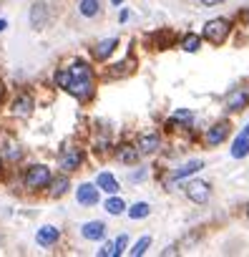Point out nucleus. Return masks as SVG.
<instances>
[{"mask_svg":"<svg viewBox=\"0 0 249 257\" xmlns=\"http://www.w3.org/2000/svg\"><path fill=\"white\" fill-rule=\"evenodd\" d=\"M229 121H219V123H214L211 128H209V132H206V144L209 147H219L226 137H229Z\"/></svg>","mask_w":249,"mask_h":257,"instance_id":"6e6552de","label":"nucleus"},{"mask_svg":"<svg viewBox=\"0 0 249 257\" xmlns=\"http://www.w3.org/2000/svg\"><path fill=\"white\" fill-rule=\"evenodd\" d=\"M26 189H31V192H38V189H46L51 182H53V177H51V169L46 167V164H33L28 172H26Z\"/></svg>","mask_w":249,"mask_h":257,"instance_id":"f03ea898","label":"nucleus"},{"mask_svg":"<svg viewBox=\"0 0 249 257\" xmlns=\"http://www.w3.org/2000/svg\"><path fill=\"white\" fill-rule=\"evenodd\" d=\"M116 46H118V38H106V41H101V43L93 48V56H96L98 61H106V58L116 51Z\"/></svg>","mask_w":249,"mask_h":257,"instance_id":"4468645a","label":"nucleus"},{"mask_svg":"<svg viewBox=\"0 0 249 257\" xmlns=\"http://www.w3.org/2000/svg\"><path fill=\"white\" fill-rule=\"evenodd\" d=\"M46 23H48V6H46V3H36V6L31 8V28L43 31Z\"/></svg>","mask_w":249,"mask_h":257,"instance_id":"1a4fd4ad","label":"nucleus"},{"mask_svg":"<svg viewBox=\"0 0 249 257\" xmlns=\"http://www.w3.org/2000/svg\"><path fill=\"white\" fill-rule=\"evenodd\" d=\"M76 199H78V204H83V207H93V204H98V184H81L78 189H76Z\"/></svg>","mask_w":249,"mask_h":257,"instance_id":"423d86ee","label":"nucleus"},{"mask_svg":"<svg viewBox=\"0 0 249 257\" xmlns=\"http://www.w3.org/2000/svg\"><path fill=\"white\" fill-rule=\"evenodd\" d=\"M71 81H73V73H71V68H61V71H56V83H58L61 88H66V91H68Z\"/></svg>","mask_w":249,"mask_h":257,"instance_id":"5701e85b","label":"nucleus"},{"mask_svg":"<svg viewBox=\"0 0 249 257\" xmlns=\"http://www.w3.org/2000/svg\"><path fill=\"white\" fill-rule=\"evenodd\" d=\"M199 46H201V38H199V36H194V33H189V36L184 38V43H181V48H184L186 53H196V51H199Z\"/></svg>","mask_w":249,"mask_h":257,"instance_id":"4be33fe9","label":"nucleus"},{"mask_svg":"<svg viewBox=\"0 0 249 257\" xmlns=\"http://www.w3.org/2000/svg\"><path fill=\"white\" fill-rule=\"evenodd\" d=\"M6 157H11V159H21V152H16V147H13L11 152H6Z\"/></svg>","mask_w":249,"mask_h":257,"instance_id":"c85d7f7f","label":"nucleus"},{"mask_svg":"<svg viewBox=\"0 0 249 257\" xmlns=\"http://www.w3.org/2000/svg\"><path fill=\"white\" fill-rule=\"evenodd\" d=\"M139 147H131V144H123V147H118V152H116V159L121 162V164H136L139 162Z\"/></svg>","mask_w":249,"mask_h":257,"instance_id":"ddd939ff","label":"nucleus"},{"mask_svg":"<svg viewBox=\"0 0 249 257\" xmlns=\"http://www.w3.org/2000/svg\"><path fill=\"white\" fill-rule=\"evenodd\" d=\"M249 106V91L246 88H236V91H231L229 96H226V108L231 111V113H239V111H244Z\"/></svg>","mask_w":249,"mask_h":257,"instance_id":"0eeeda50","label":"nucleus"},{"mask_svg":"<svg viewBox=\"0 0 249 257\" xmlns=\"http://www.w3.org/2000/svg\"><path fill=\"white\" fill-rule=\"evenodd\" d=\"M71 73H73V81L68 86V93H73L81 101L88 98L93 93V71H91V66L83 63V61H76L71 66Z\"/></svg>","mask_w":249,"mask_h":257,"instance_id":"f257e3e1","label":"nucleus"},{"mask_svg":"<svg viewBox=\"0 0 249 257\" xmlns=\"http://www.w3.org/2000/svg\"><path fill=\"white\" fill-rule=\"evenodd\" d=\"M8 28V21H3V18H0V31H6Z\"/></svg>","mask_w":249,"mask_h":257,"instance_id":"7c9ffc66","label":"nucleus"},{"mask_svg":"<svg viewBox=\"0 0 249 257\" xmlns=\"http://www.w3.org/2000/svg\"><path fill=\"white\" fill-rule=\"evenodd\" d=\"M191 118H194V113H191L189 108H179L169 121H171V123H191Z\"/></svg>","mask_w":249,"mask_h":257,"instance_id":"393cba45","label":"nucleus"},{"mask_svg":"<svg viewBox=\"0 0 249 257\" xmlns=\"http://www.w3.org/2000/svg\"><path fill=\"white\" fill-rule=\"evenodd\" d=\"M149 212H151V207H149L146 202H139V204H134V207L129 209V217H131V219H144V217H149Z\"/></svg>","mask_w":249,"mask_h":257,"instance_id":"412c9836","label":"nucleus"},{"mask_svg":"<svg viewBox=\"0 0 249 257\" xmlns=\"http://www.w3.org/2000/svg\"><path fill=\"white\" fill-rule=\"evenodd\" d=\"M246 219H249V204H246Z\"/></svg>","mask_w":249,"mask_h":257,"instance_id":"72a5a7b5","label":"nucleus"},{"mask_svg":"<svg viewBox=\"0 0 249 257\" xmlns=\"http://www.w3.org/2000/svg\"><path fill=\"white\" fill-rule=\"evenodd\" d=\"M78 13H81L83 18H96V16L101 13V3H98V0H81Z\"/></svg>","mask_w":249,"mask_h":257,"instance_id":"f3484780","label":"nucleus"},{"mask_svg":"<svg viewBox=\"0 0 249 257\" xmlns=\"http://www.w3.org/2000/svg\"><path fill=\"white\" fill-rule=\"evenodd\" d=\"M81 234H83L86 239H103L106 224H103V222H86L83 229H81Z\"/></svg>","mask_w":249,"mask_h":257,"instance_id":"2eb2a0df","label":"nucleus"},{"mask_svg":"<svg viewBox=\"0 0 249 257\" xmlns=\"http://www.w3.org/2000/svg\"><path fill=\"white\" fill-rule=\"evenodd\" d=\"M111 3H113V6H121V3H123V0H111Z\"/></svg>","mask_w":249,"mask_h":257,"instance_id":"2f4dec72","label":"nucleus"},{"mask_svg":"<svg viewBox=\"0 0 249 257\" xmlns=\"http://www.w3.org/2000/svg\"><path fill=\"white\" fill-rule=\"evenodd\" d=\"M68 187H71V182H68L66 174L58 177V179H53V182H51V197H63V194L68 192Z\"/></svg>","mask_w":249,"mask_h":257,"instance_id":"6ab92c4d","label":"nucleus"},{"mask_svg":"<svg viewBox=\"0 0 249 257\" xmlns=\"http://www.w3.org/2000/svg\"><path fill=\"white\" fill-rule=\"evenodd\" d=\"M96 184H98V189H103L106 194H116V192H118V182H116L113 174H108V172H101L98 179H96Z\"/></svg>","mask_w":249,"mask_h":257,"instance_id":"dca6fc26","label":"nucleus"},{"mask_svg":"<svg viewBox=\"0 0 249 257\" xmlns=\"http://www.w3.org/2000/svg\"><path fill=\"white\" fill-rule=\"evenodd\" d=\"M123 209H126L123 199H118V197H111V199H106V212H108V214H121Z\"/></svg>","mask_w":249,"mask_h":257,"instance_id":"b1692460","label":"nucleus"},{"mask_svg":"<svg viewBox=\"0 0 249 257\" xmlns=\"http://www.w3.org/2000/svg\"><path fill=\"white\" fill-rule=\"evenodd\" d=\"M81 164H83V152H81V149L71 147V149H66V152L61 154V169H63L66 174L76 172Z\"/></svg>","mask_w":249,"mask_h":257,"instance_id":"39448f33","label":"nucleus"},{"mask_svg":"<svg viewBox=\"0 0 249 257\" xmlns=\"http://www.w3.org/2000/svg\"><path fill=\"white\" fill-rule=\"evenodd\" d=\"M159 144H161V139H159L156 132H146V134L139 137V152H141V154H154V152H159Z\"/></svg>","mask_w":249,"mask_h":257,"instance_id":"9d476101","label":"nucleus"},{"mask_svg":"<svg viewBox=\"0 0 249 257\" xmlns=\"http://www.w3.org/2000/svg\"><path fill=\"white\" fill-rule=\"evenodd\" d=\"M201 167H204V162H201V159H194V162L184 164L181 169H176V172H174V179H184V177H189V174H196Z\"/></svg>","mask_w":249,"mask_h":257,"instance_id":"a211bd4d","label":"nucleus"},{"mask_svg":"<svg viewBox=\"0 0 249 257\" xmlns=\"http://www.w3.org/2000/svg\"><path fill=\"white\" fill-rule=\"evenodd\" d=\"M246 154H249V126L244 128V132L234 139V144H231V157L234 159H241Z\"/></svg>","mask_w":249,"mask_h":257,"instance_id":"f8f14e48","label":"nucleus"},{"mask_svg":"<svg viewBox=\"0 0 249 257\" xmlns=\"http://www.w3.org/2000/svg\"><path fill=\"white\" fill-rule=\"evenodd\" d=\"M58 237H61V232H58L53 224H46V227H41V229H38L36 242H38L41 247H51V244H56V242H58Z\"/></svg>","mask_w":249,"mask_h":257,"instance_id":"9b49d317","label":"nucleus"},{"mask_svg":"<svg viewBox=\"0 0 249 257\" xmlns=\"http://www.w3.org/2000/svg\"><path fill=\"white\" fill-rule=\"evenodd\" d=\"M149 247H151V237H141V239H139V242L134 244L131 254H134V257H141V254H144V252H146Z\"/></svg>","mask_w":249,"mask_h":257,"instance_id":"a878e982","label":"nucleus"},{"mask_svg":"<svg viewBox=\"0 0 249 257\" xmlns=\"http://www.w3.org/2000/svg\"><path fill=\"white\" fill-rule=\"evenodd\" d=\"M116 257V242H106L101 249H98V257Z\"/></svg>","mask_w":249,"mask_h":257,"instance_id":"bb28decb","label":"nucleus"},{"mask_svg":"<svg viewBox=\"0 0 249 257\" xmlns=\"http://www.w3.org/2000/svg\"><path fill=\"white\" fill-rule=\"evenodd\" d=\"M184 194H186L191 202H196V204H204V202L211 197V187H209V182L194 179V182H189V184L184 187Z\"/></svg>","mask_w":249,"mask_h":257,"instance_id":"20e7f679","label":"nucleus"},{"mask_svg":"<svg viewBox=\"0 0 249 257\" xmlns=\"http://www.w3.org/2000/svg\"><path fill=\"white\" fill-rule=\"evenodd\" d=\"M126 244H129V234H121V237L116 239V257H118V254H123Z\"/></svg>","mask_w":249,"mask_h":257,"instance_id":"cd10ccee","label":"nucleus"},{"mask_svg":"<svg viewBox=\"0 0 249 257\" xmlns=\"http://www.w3.org/2000/svg\"><path fill=\"white\" fill-rule=\"evenodd\" d=\"M13 108H16V113H21V116H28V113L33 111V98H31V96H21V98L13 103Z\"/></svg>","mask_w":249,"mask_h":257,"instance_id":"aec40b11","label":"nucleus"},{"mask_svg":"<svg viewBox=\"0 0 249 257\" xmlns=\"http://www.w3.org/2000/svg\"><path fill=\"white\" fill-rule=\"evenodd\" d=\"M229 21L226 18H214V21H209L206 26H204V38L211 43V46H221L224 41H226V36H229Z\"/></svg>","mask_w":249,"mask_h":257,"instance_id":"7ed1b4c3","label":"nucleus"},{"mask_svg":"<svg viewBox=\"0 0 249 257\" xmlns=\"http://www.w3.org/2000/svg\"><path fill=\"white\" fill-rule=\"evenodd\" d=\"M0 169H3V159H0Z\"/></svg>","mask_w":249,"mask_h":257,"instance_id":"f704fd0d","label":"nucleus"},{"mask_svg":"<svg viewBox=\"0 0 249 257\" xmlns=\"http://www.w3.org/2000/svg\"><path fill=\"white\" fill-rule=\"evenodd\" d=\"M216 3H221V0H201V6H216Z\"/></svg>","mask_w":249,"mask_h":257,"instance_id":"c756f323","label":"nucleus"},{"mask_svg":"<svg viewBox=\"0 0 249 257\" xmlns=\"http://www.w3.org/2000/svg\"><path fill=\"white\" fill-rule=\"evenodd\" d=\"M244 21H246V23H249V11H246V13H244Z\"/></svg>","mask_w":249,"mask_h":257,"instance_id":"473e14b6","label":"nucleus"}]
</instances>
